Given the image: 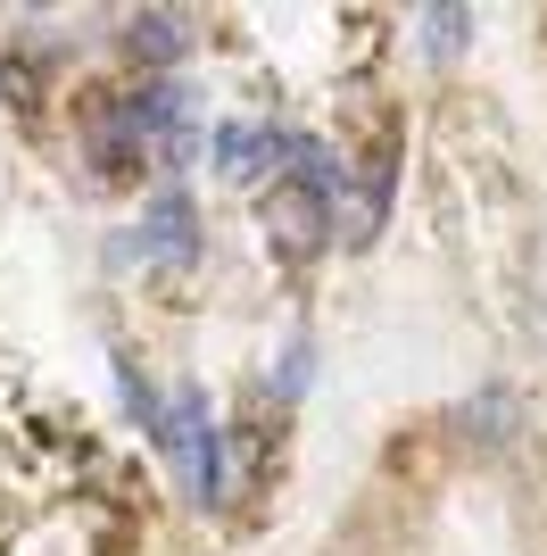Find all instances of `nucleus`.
<instances>
[{
	"label": "nucleus",
	"instance_id": "1",
	"mask_svg": "<svg viewBox=\"0 0 547 556\" xmlns=\"http://www.w3.org/2000/svg\"><path fill=\"white\" fill-rule=\"evenodd\" d=\"M150 432H158V448L175 457L182 498H191V507H216V498H225V441H216V416H207L200 382H175L166 407L150 416Z\"/></svg>",
	"mask_w": 547,
	"mask_h": 556
},
{
	"label": "nucleus",
	"instance_id": "2",
	"mask_svg": "<svg viewBox=\"0 0 547 556\" xmlns=\"http://www.w3.org/2000/svg\"><path fill=\"white\" fill-rule=\"evenodd\" d=\"M257 225H266V250L274 257H291V266H307V257L332 241V200H323L316 184H274L266 191V208H257Z\"/></svg>",
	"mask_w": 547,
	"mask_h": 556
},
{
	"label": "nucleus",
	"instance_id": "3",
	"mask_svg": "<svg viewBox=\"0 0 547 556\" xmlns=\"http://www.w3.org/2000/svg\"><path fill=\"white\" fill-rule=\"evenodd\" d=\"M133 232H141V266H158V275H182V266L200 257V225H191V200H182V191H158Z\"/></svg>",
	"mask_w": 547,
	"mask_h": 556
},
{
	"label": "nucleus",
	"instance_id": "4",
	"mask_svg": "<svg viewBox=\"0 0 547 556\" xmlns=\"http://www.w3.org/2000/svg\"><path fill=\"white\" fill-rule=\"evenodd\" d=\"M274 159H282L274 134H257V125H216V175H225V184H257Z\"/></svg>",
	"mask_w": 547,
	"mask_h": 556
},
{
	"label": "nucleus",
	"instance_id": "5",
	"mask_svg": "<svg viewBox=\"0 0 547 556\" xmlns=\"http://www.w3.org/2000/svg\"><path fill=\"white\" fill-rule=\"evenodd\" d=\"M125 42H133V59H150V67H175L182 59V17L175 9H141V17L125 25Z\"/></svg>",
	"mask_w": 547,
	"mask_h": 556
},
{
	"label": "nucleus",
	"instance_id": "6",
	"mask_svg": "<svg viewBox=\"0 0 547 556\" xmlns=\"http://www.w3.org/2000/svg\"><path fill=\"white\" fill-rule=\"evenodd\" d=\"M423 25H432V34H423V50H432V59H456V42H465L473 9H423Z\"/></svg>",
	"mask_w": 547,
	"mask_h": 556
}]
</instances>
